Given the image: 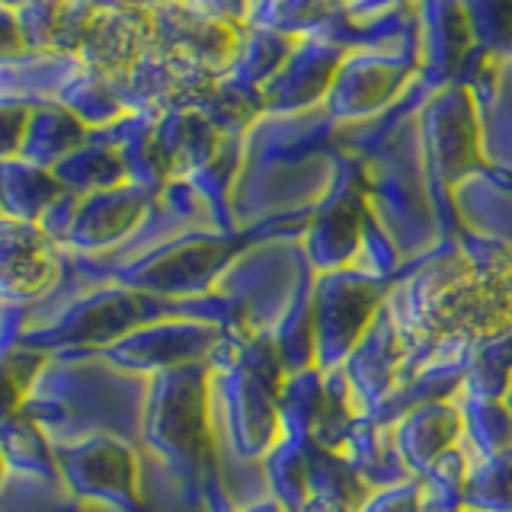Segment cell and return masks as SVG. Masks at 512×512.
<instances>
[{"label":"cell","instance_id":"obj_1","mask_svg":"<svg viewBox=\"0 0 512 512\" xmlns=\"http://www.w3.org/2000/svg\"><path fill=\"white\" fill-rule=\"evenodd\" d=\"M29 55V42L23 36V23L7 4H0V61Z\"/></svg>","mask_w":512,"mask_h":512}]
</instances>
